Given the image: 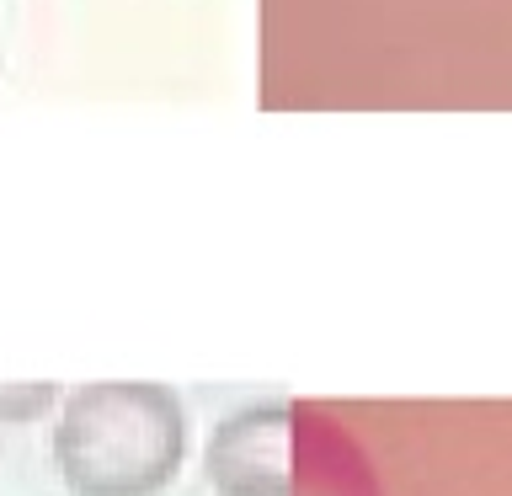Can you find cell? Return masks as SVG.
Wrapping results in <instances>:
<instances>
[{
    "label": "cell",
    "instance_id": "cell-1",
    "mask_svg": "<svg viewBox=\"0 0 512 496\" xmlns=\"http://www.w3.org/2000/svg\"><path fill=\"white\" fill-rule=\"evenodd\" d=\"M187 459V416L166 384L107 379L70 395L54 464L75 496H155Z\"/></svg>",
    "mask_w": 512,
    "mask_h": 496
},
{
    "label": "cell",
    "instance_id": "cell-2",
    "mask_svg": "<svg viewBox=\"0 0 512 496\" xmlns=\"http://www.w3.org/2000/svg\"><path fill=\"white\" fill-rule=\"evenodd\" d=\"M294 406L235 411L208 443V480L219 496H288Z\"/></svg>",
    "mask_w": 512,
    "mask_h": 496
},
{
    "label": "cell",
    "instance_id": "cell-3",
    "mask_svg": "<svg viewBox=\"0 0 512 496\" xmlns=\"http://www.w3.org/2000/svg\"><path fill=\"white\" fill-rule=\"evenodd\" d=\"M54 384H0V422H32L54 406Z\"/></svg>",
    "mask_w": 512,
    "mask_h": 496
}]
</instances>
